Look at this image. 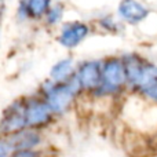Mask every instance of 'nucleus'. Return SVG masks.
<instances>
[{
  "label": "nucleus",
  "mask_w": 157,
  "mask_h": 157,
  "mask_svg": "<svg viewBox=\"0 0 157 157\" xmlns=\"http://www.w3.org/2000/svg\"><path fill=\"white\" fill-rule=\"evenodd\" d=\"M119 15L130 24H136L146 18L147 10L136 0H123L119 6Z\"/></svg>",
  "instance_id": "1a4fd4ad"
},
{
  "label": "nucleus",
  "mask_w": 157,
  "mask_h": 157,
  "mask_svg": "<svg viewBox=\"0 0 157 157\" xmlns=\"http://www.w3.org/2000/svg\"><path fill=\"white\" fill-rule=\"evenodd\" d=\"M50 76H51V80L55 83L68 81L73 76V62H72V59H61L59 62H57L52 66Z\"/></svg>",
  "instance_id": "9b49d317"
},
{
  "label": "nucleus",
  "mask_w": 157,
  "mask_h": 157,
  "mask_svg": "<svg viewBox=\"0 0 157 157\" xmlns=\"http://www.w3.org/2000/svg\"><path fill=\"white\" fill-rule=\"evenodd\" d=\"M10 157H39V153L35 149H19L13 150L10 153Z\"/></svg>",
  "instance_id": "ddd939ff"
},
{
  "label": "nucleus",
  "mask_w": 157,
  "mask_h": 157,
  "mask_svg": "<svg viewBox=\"0 0 157 157\" xmlns=\"http://www.w3.org/2000/svg\"><path fill=\"white\" fill-rule=\"evenodd\" d=\"M52 117V110L46 101L29 99L25 102V119L26 127H41L50 123Z\"/></svg>",
  "instance_id": "7ed1b4c3"
},
{
  "label": "nucleus",
  "mask_w": 157,
  "mask_h": 157,
  "mask_svg": "<svg viewBox=\"0 0 157 157\" xmlns=\"http://www.w3.org/2000/svg\"><path fill=\"white\" fill-rule=\"evenodd\" d=\"M78 90H81L80 84L76 76H72L63 83H55L52 80L46 81L43 86V94L52 113H63L69 109Z\"/></svg>",
  "instance_id": "f257e3e1"
},
{
  "label": "nucleus",
  "mask_w": 157,
  "mask_h": 157,
  "mask_svg": "<svg viewBox=\"0 0 157 157\" xmlns=\"http://www.w3.org/2000/svg\"><path fill=\"white\" fill-rule=\"evenodd\" d=\"M101 71L102 66L97 61L84 62L78 68L76 78L83 90H97L101 86Z\"/></svg>",
  "instance_id": "39448f33"
},
{
  "label": "nucleus",
  "mask_w": 157,
  "mask_h": 157,
  "mask_svg": "<svg viewBox=\"0 0 157 157\" xmlns=\"http://www.w3.org/2000/svg\"><path fill=\"white\" fill-rule=\"evenodd\" d=\"M10 146H8L7 141L0 139V157H10Z\"/></svg>",
  "instance_id": "4468645a"
},
{
  "label": "nucleus",
  "mask_w": 157,
  "mask_h": 157,
  "mask_svg": "<svg viewBox=\"0 0 157 157\" xmlns=\"http://www.w3.org/2000/svg\"><path fill=\"white\" fill-rule=\"evenodd\" d=\"M41 142V136L39 132L33 130H21L11 134L7 144L10 149L19 150V149H35Z\"/></svg>",
  "instance_id": "6e6552de"
},
{
  "label": "nucleus",
  "mask_w": 157,
  "mask_h": 157,
  "mask_svg": "<svg viewBox=\"0 0 157 157\" xmlns=\"http://www.w3.org/2000/svg\"><path fill=\"white\" fill-rule=\"evenodd\" d=\"M127 83V75H125L124 63L121 59L110 58L102 65L101 71V90L106 92H114L121 90Z\"/></svg>",
  "instance_id": "f03ea898"
},
{
  "label": "nucleus",
  "mask_w": 157,
  "mask_h": 157,
  "mask_svg": "<svg viewBox=\"0 0 157 157\" xmlns=\"http://www.w3.org/2000/svg\"><path fill=\"white\" fill-rule=\"evenodd\" d=\"M88 35V26L83 22H68L62 26L58 37L59 43L66 48H73L78 46Z\"/></svg>",
  "instance_id": "423d86ee"
},
{
  "label": "nucleus",
  "mask_w": 157,
  "mask_h": 157,
  "mask_svg": "<svg viewBox=\"0 0 157 157\" xmlns=\"http://www.w3.org/2000/svg\"><path fill=\"white\" fill-rule=\"evenodd\" d=\"M62 6L57 4L54 6V7H50L48 11L46 13V18H47V22H48L50 25H55L57 22L61 21V18H62Z\"/></svg>",
  "instance_id": "f8f14e48"
},
{
  "label": "nucleus",
  "mask_w": 157,
  "mask_h": 157,
  "mask_svg": "<svg viewBox=\"0 0 157 157\" xmlns=\"http://www.w3.org/2000/svg\"><path fill=\"white\" fill-rule=\"evenodd\" d=\"M26 127V119H25V102L17 101L6 110L2 121H0V130L2 132L11 135V134L21 131Z\"/></svg>",
  "instance_id": "20e7f679"
},
{
  "label": "nucleus",
  "mask_w": 157,
  "mask_h": 157,
  "mask_svg": "<svg viewBox=\"0 0 157 157\" xmlns=\"http://www.w3.org/2000/svg\"><path fill=\"white\" fill-rule=\"evenodd\" d=\"M134 86L147 98L157 101V66L144 65Z\"/></svg>",
  "instance_id": "0eeeda50"
},
{
  "label": "nucleus",
  "mask_w": 157,
  "mask_h": 157,
  "mask_svg": "<svg viewBox=\"0 0 157 157\" xmlns=\"http://www.w3.org/2000/svg\"><path fill=\"white\" fill-rule=\"evenodd\" d=\"M51 0H22L21 2V13L25 17L30 18H40L46 15L50 8Z\"/></svg>",
  "instance_id": "9d476101"
},
{
  "label": "nucleus",
  "mask_w": 157,
  "mask_h": 157,
  "mask_svg": "<svg viewBox=\"0 0 157 157\" xmlns=\"http://www.w3.org/2000/svg\"><path fill=\"white\" fill-rule=\"evenodd\" d=\"M3 10H4V3H3V0H0V15L3 14Z\"/></svg>",
  "instance_id": "2eb2a0df"
}]
</instances>
